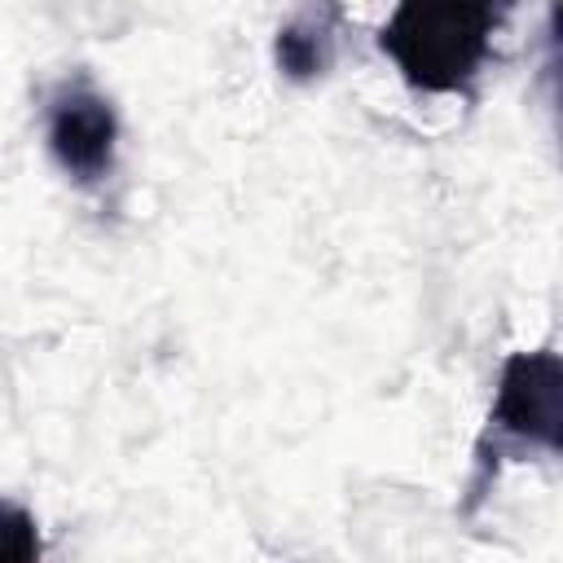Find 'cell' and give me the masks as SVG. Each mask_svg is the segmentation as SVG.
<instances>
[{
	"mask_svg": "<svg viewBox=\"0 0 563 563\" xmlns=\"http://www.w3.org/2000/svg\"><path fill=\"white\" fill-rule=\"evenodd\" d=\"M488 422L532 449L563 457V356L559 352H510L497 378Z\"/></svg>",
	"mask_w": 563,
	"mask_h": 563,
	"instance_id": "cell-2",
	"label": "cell"
},
{
	"mask_svg": "<svg viewBox=\"0 0 563 563\" xmlns=\"http://www.w3.org/2000/svg\"><path fill=\"white\" fill-rule=\"evenodd\" d=\"M550 79H554V114H559V141H563V4L550 9Z\"/></svg>",
	"mask_w": 563,
	"mask_h": 563,
	"instance_id": "cell-6",
	"label": "cell"
},
{
	"mask_svg": "<svg viewBox=\"0 0 563 563\" xmlns=\"http://www.w3.org/2000/svg\"><path fill=\"white\" fill-rule=\"evenodd\" d=\"M501 9L479 0H405L378 31V48L418 92H466L488 62Z\"/></svg>",
	"mask_w": 563,
	"mask_h": 563,
	"instance_id": "cell-1",
	"label": "cell"
},
{
	"mask_svg": "<svg viewBox=\"0 0 563 563\" xmlns=\"http://www.w3.org/2000/svg\"><path fill=\"white\" fill-rule=\"evenodd\" d=\"M339 18L343 13L334 4H321V9H303L290 22H282L277 40H273L277 66L299 84L325 75L330 62H334V26H339Z\"/></svg>",
	"mask_w": 563,
	"mask_h": 563,
	"instance_id": "cell-4",
	"label": "cell"
},
{
	"mask_svg": "<svg viewBox=\"0 0 563 563\" xmlns=\"http://www.w3.org/2000/svg\"><path fill=\"white\" fill-rule=\"evenodd\" d=\"M114 150L119 114L110 97H101L88 79L62 84L48 101V154L57 158V167L79 185H97L114 172Z\"/></svg>",
	"mask_w": 563,
	"mask_h": 563,
	"instance_id": "cell-3",
	"label": "cell"
},
{
	"mask_svg": "<svg viewBox=\"0 0 563 563\" xmlns=\"http://www.w3.org/2000/svg\"><path fill=\"white\" fill-rule=\"evenodd\" d=\"M4 554H9V563H40L35 519L13 501L4 506Z\"/></svg>",
	"mask_w": 563,
	"mask_h": 563,
	"instance_id": "cell-5",
	"label": "cell"
}]
</instances>
